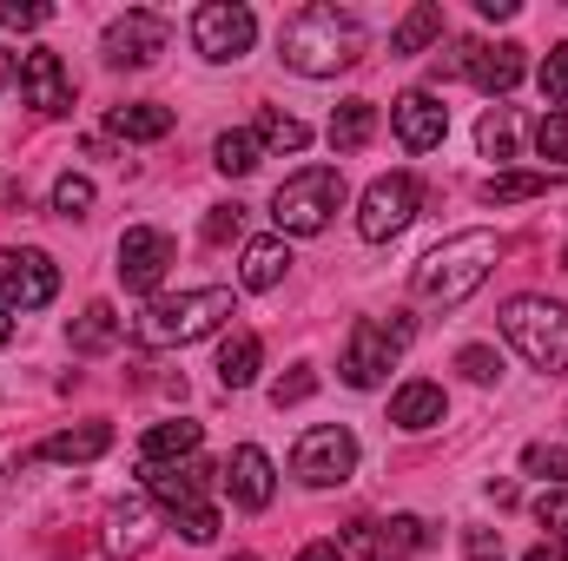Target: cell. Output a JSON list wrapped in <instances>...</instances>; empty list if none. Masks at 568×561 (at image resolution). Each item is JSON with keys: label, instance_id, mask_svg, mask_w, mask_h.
Returning <instances> with one entry per match:
<instances>
[{"label": "cell", "instance_id": "cell-17", "mask_svg": "<svg viewBox=\"0 0 568 561\" xmlns=\"http://www.w3.org/2000/svg\"><path fill=\"white\" fill-rule=\"evenodd\" d=\"M225 482H232V502L239 509H272V496H278V469H272V456L258 449V442H239L232 449V462H225Z\"/></svg>", "mask_w": 568, "mask_h": 561}, {"label": "cell", "instance_id": "cell-47", "mask_svg": "<svg viewBox=\"0 0 568 561\" xmlns=\"http://www.w3.org/2000/svg\"><path fill=\"white\" fill-rule=\"evenodd\" d=\"M7 337H13V310L0 304V344H7Z\"/></svg>", "mask_w": 568, "mask_h": 561}, {"label": "cell", "instance_id": "cell-10", "mask_svg": "<svg viewBox=\"0 0 568 561\" xmlns=\"http://www.w3.org/2000/svg\"><path fill=\"white\" fill-rule=\"evenodd\" d=\"M417 205H424L417 178H410V172H384V178H371V192L357 198V232H364L371 245H384V238H397V232L417 218Z\"/></svg>", "mask_w": 568, "mask_h": 561}, {"label": "cell", "instance_id": "cell-42", "mask_svg": "<svg viewBox=\"0 0 568 561\" xmlns=\"http://www.w3.org/2000/svg\"><path fill=\"white\" fill-rule=\"evenodd\" d=\"M40 20H47L40 0H0V27H20V33H27V27H40Z\"/></svg>", "mask_w": 568, "mask_h": 561}, {"label": "cell", "instance_id": "cell-32", "mask_svg": "<svg viewBox=\"0 0 568 561\" xmlns=\"http://www.w3.org/2000/svg\"><path fill=\"white\" fill-rule=\"evenodd\" d=\"M476 145H483V159H516V113H509V106L483 113V126H476Z\"/></svg>", "mask_w": 568, "mask_h": 561}, {"label": "cell", "instance_id": "cell-46", "mask_svg": "<svg viewBox=\"0 0 568 561\" xmlns=\"http://www.w3.org/2000/svg\"><path fill=\"white\" fill-rule=\"evenodd\" d=\"M523 561H562V542H542V549H529Z\"/></svg>", "mask_w": 568, "mask_h": 561}, {"label": "cell", "instance_id": "cell-16", "mask_svg": "<svg viewBox=\"0 0 568 561\" xmlns=\"http://www.w3.org/2000/svg\"><path fill=\"white\" fill-rule=\"evenodd\" d=\"M20 93H27V106L33 113H73V80H67V67H60V53H47V47H33V53H20Z\"/></svg>", "mask_w": 568, "mask_h": 561}, {"label": "cell", "instance_id": "cell-48", "mask_svg": "<svg viewBox=\"0 0 568 561\" xmlns=\"http://www.w3.org/2000/svg\"><path fill=\"white\" fill-rule=\"evenodd\" d=\"M225 561H265V555H252V549H239V555H225Z\"/></svg>", "mask_w": 568, "mask_h": 561}, {"label": "cell", "instance_id": "cell-35", "mask_svg": "<svg viewBox=\"0 0 568 561\" xmlns=\"http://www.w3.org/2000/svg\"><path fill=\"white\" fill-rule=\"evenodd\" d=\"M53 212H67V218L93 212V178H80V172H60V178H53Z\"/></svg>", "mask_w": 568, "mask_h": 561}, {"label": "cell", "instance_id": "cell-11", "mask_svg": "<svg viewBox=\"0 0 568 561\" xmlns=\"http://www.w3.org/2000/svg\"><path fill=\"white\" fill-rule=\"evenodd\" d=\"M53 290H60V272H53L47 252H33V245H7L0 252V304L7 310H47Z\"/></svg>", "mask_w": 568, "mask_h": 561}, {"label": "cell", "instance_id": "cell-26", "mask_svg": "<svg viewBox=\"0 0 568 561\" xmlns=\"http://www.w3.org/2000/svg\"><path fill=\"white\" fill-rule=\"evenodd\" d=\"M284 272H291V245H284L278 232H272V238H252V245H245L239 284H245V290H272V284L284 278Z\"/></svg>", "mask_w": 568, "mask_h": 561}, {"label": "cell", "instance_id": "cell-49", "mask_svg": "<svg viewBox=\"0 0 568 561\" xmlns=\"http://www.w3.org/2000/svg\"><path fill=\"white\" fill-rule=\"evenodd\" d=\"M562 272H568V252H562Z\"/></svg>", "mask_w": 568, "mask_h": 561}, {"label": "cell", "instance_id": "cell-40", "mask_svg": "<svg viewBox=\"0 0 568 561\" xmlns=\"http://www.w3.org/2000/svg\"><path fill=\"white\" fill-rule=\"evenodd\" d=\"M463 561H509L503 555V529H463Z\"/></svg>", "mask_w": 568, "mask_h": 561}, {"label": "cell", "instance_id": "cell-29", "mask_svg": "<svg viewBox=\"0 0 568 561\" xmlns=\"http://www.w3.org/2000/svg\"><path fill=\"white\" fill-rule=\"evenodd\" d=\"M556 185V172H496L483 178V205H529Z\"/></svg>", "mask_w": 568, "mask_h": 561}, {"label": "cell", "instance_id": "cell-12", "mask_svg": "<svg viewBox=\"0 0 568 561\" xmlns=\"http://www.w3.org/2000/svg\"><path fill=\"white\" fill-rule=\"evenodd\" d=\"M344 561H410L424 549V522L417 516H390V522H351L344 529Z\"/></svg>", "mask_w": 568, "mask_h": 561}, {"label": "cell", "instance_id": "cell-6", "mask_svg": "<svg viewBox=\"0 0 568 561\" xmlns=\"http://www.w3.org/2000/svg\"><path fill=\"white\" fill-rule=\"evenodd\" d=\"M337 205H344V172H337V165H304V172H291L278 192H272L278 238H317Z\"/></svg>", "mask_w": 568, "mask_h": 561}, {"label": "cell", "instance_id": "cell-9", "mask_svg": "<svg viewBox=\"0 0 568 561\" xmlns=\"http://www.w3.org/2000/svg\"><path fill=\"white\" fill-rule=\"evenodd\" d=\"M252 40H258V13H252V7H239V0H205V7L192 13V47H199L212 67L245 60V53H252Z\"/></svg>", "mask_w": 568, "mask_h": 561}, {"label": "cell", "instance_id": "cell-13", "mask_svg": "<svg viewBox=\"0 0 568 561\" xmlns=\"http://www.w3.org/2000/svg\"><path fill=\"white\" fill-rule=\"evenodd\" d=\"M165 40H172V27L159 20V13H120L113 27H106V40H100V53H106V67H152L159 53H165Z\"/></svg>", "mask_w": 568, "mask_h": 561}, {"label": "cell", "instance_id": "cell-14", "mask_svg": "<svg viewBox=\"0 0 568 561\" xmlns=\"http://www.w3.org/2000/svg\"><path fill=\"white\" fill-rule=\"evenodd\" d=\"M172 258H179L172 232H159V225H133V232L120 238V284H126V290H159L165 272H172Z\"/></svg>", "mask_w": 568, "mask_h": 561}, {"label": "cell", "instance_id": "cell-2", "mask_svg": "<svg viewBox=\"0 0 568 561\" xmlns=\"http://www.w3.org/2000/svg\"><path fill=\"white\" fill-rule=\"evenodd\" d=\"M225 317H239L232 284H199V290H179V297H152L133 317V344L140 350H185V344L212 337Z\"/></svg>", "mask_w": 568, "mask_h": 561}, {"label": "cell", "instance_id": "cell-38", "mask_svg": "<svg viewBox=\"0 0 568 561\" xmlns=\"http://www.w3.org/2000/svg\"><path fill=\"white\" fill-rule=\"evenodd\" d=\"M311 390H317V370H311V364H297L291 377H278V384H272V404H278V410H291V404H304Z\"/></svg>", "mask_w": 568, "mask_h": 561}, {"label": "cell", "instance_id": "cell-8", "mask_svg": "<svg viewBox=\"0 0 568 561\" xmlns=\"http://www.w3.org/2000/svg\"><path fill=\"white\" fill-rule=\"evenodd\" d=\"M291 476L304 489H337L357 476V436L344 422H324V429H304L297 449H291Z\"/></svg>", "mask_w": 568, "mask_h": 561}, {"label": "cell", "instance_id": "cell-39", "mask_svg": "<svg viewBox=\"0 0 568 561\" xmlns=\"http://www.w3.org/2000/svg\"><path fill=\"white\" fill-rule=\"evenodd\" d=\"M456 370H463L469 384H496V370H503V357H496L489 344H469V350L456 357Z\"/></svg>", "mask_w": 568, "mask_h": 561}, {"label": "cell", "instance_id": "cell-31", "mask_svg": "<svg viewBox=\"0 0 568 561\" xmlns=\"http://www.w3.org/2000/svg\"><path fill=\"white\" fill-rule=\"evenodd\" d=\"M258 159H265V145L252 140V133H219V140H212V165H219L225 178H245V172H258Z\"/></svg>", "mask_w": 568, "mask_h": 561}, {"label": "cell", "instance_id": "cell-18", "mask_svg": "<svg viewBox=\"0 0 568 561\" xmlns=\"http://www.w3.org/2000/svg\"><path fill=\"white\" fill-rule=\"evenodd\" d=\"M152 536H159V516H152V496H126V502H113V516H106V536H100V549L113 561H133L152 549Z\"/></svg>", "mask_w": 568, "mask_h": 561}, {"label": "cell", "instance_id": "cell-1", "mask_svg": "<svg viewBox=\"0 0 568 561\" xmlns=\"http://www.w3.org/2000/svg\"><path fill=\"white\" fill-rule=\"evenodd\" d=\"M278 60L291 73H304V80H331V73H344V67L364 60V27H357V13L324 7V0L297 7L278 33Z\"/></svg>", "mask_w": 568, "mask_h": 561}, {"label": "cell", "instance_id": "cell-30", "mask_svg": "<svg viewBox=\"0 0 568 561\" xmlns=\"http://www.w3.org/2000/svg\"><path fill=\"white\" fill-rule=\"evenodd\" d=\"M252 140L265 145V152H304V145H311V126L291 120V113H278V106H265L258 126H252Z\"/></svg>", "mask_w": 568, "mask_h": 561}, {"label": "cell", "instance_id": "cell-27", "mask_svg": "<svg viewBox=\"0 0 568 561\" xmlns=\"http://www.w3.org/2000/svg\"><path fill=\"white\" fill-rule=\"evenodd\" d=\"M371 140H377V106L371 100H344L331 113V152H364Z\"/></svg>", "mask_w": 568, "mask_h": 561}, {"label": "cell", "instance_id": "cell-36", "mask_svg": "<svg viewBox=\"0 0 568 561\" xmlns=\"http://www.w3.org/2000/svg\"><path fill=\"white\" fill-rule=\"evenodd\" d=\"M536 152L549 165H568V113H542L536 120Z\"/></svg>", "mask_w": 568, "mask_h": 561}, {"label": "cell", "instance_id": "cell-33", "mask_svg": "<svg viewBox=\"0 0 568 561\" xmlns=\"http://www.w3.org/2000/svg\"><path fill=\"white\" fill-rule=\"evenodd\" d=\"M523 469L542 476V482H556V489H568V449L562 442H529L523 449Z\"/></svg>", "mask_w": 568, "mask_h": 561}, {"label": "cell", "instance_id": "cell-44", "mask_svg": "<svg viewBox=\"0 0 568 561\" xmlns=\"http://www.w3.org/2000/svg\"><path fill=\"white\" fill-rule=\"evenodd\" d=\"M20 86V53H0V93Z\"/></svg>", "mask_w": 568, "mask_h": 561}, {"label": "cell", "instance_id": "cell-22", "mask_svg": "<svg viewBox=\"0 0 568 561\" xmlns=\"http://www.w3.org/2000/svg\"><path fill=\"white\" fill-rule=\"evenodd\" d=\"M443 410H449V404H443V384H429V377H410V384L390 397V422H397V429H410V436L436 429Z\"/></svg>", "mask_w": 568, "mask_h": 561}, {"label": "cell", "instance_id": "cell-23", "mask_svg": "<svg viewBox=\"0 0 568 561\" xmlns=\"http://www.w3.org/2000/svg\"><path fill=\"white\" fill-rule=\"evenodd\" d=\"M126 337V317L113 310V304H87L80 317H73V330H67V344L80 350V357H100V350H113Z\"/></svg>", "mask_w": 568, "mask_h": 561}, {"label": "cell", "instance_id": "cell-28", "mask_svg": "<svg viewBox=\"0 0 568 561\" xmlns=\"http://www.w3.org/2000/svg\"><path fill=\"white\" fill-rule=\"evenodd\" d=\"M443 40V7L436 0H417L404 20H397V33H390V53H424Z\"/></svg>", "mask_w": 568, "mask_h": 561}, {"label": "cell", "instance_id": "cell-15", "mask_svg": "<svg viewBox=\"0 0 568 561\" xmlns=\"http://www.w3.org/2000/svg\"><path fill=\"white\" fill-rule=\"evenodd\" d=\"M390 133H397V145L404 152H436L443 145V133H449V106L436 100V93H404L397 106H390Z\"/></svg>", "mask_w": 568, "mask_h": 561}, {"label": "cell", "instance_id": "cell-34", "mask_svg": "<svg viewBox=\"0 0 568 561\" xmlns=\"http://www.w3.org/2000/svg\"><path fill=\"white\" fill-rule=\"evenodd\" d=\"M536 86H542L549 113H562V100H568V40H562V47H549V60H542V73H536Z\"/></svg>", "mask_w": 568, "mask_h": 561}, {"label": "cell", "instance_id": "cell-25", "mask_svg": "<svg viewBox=\"0 0 568 561\" xmlns=\"http://www.w3.org/2000/svg\"><path fill=\"white\" fill-rule=\"evenodd\" d=\"M258 364H265L258 330H232L225 350H219V384H225V390H245V384H258Z\"/></svg>", "mask_w": 568, "mask_h": 561}, {"label": "cell", "instance_id": "cell-5", "mask_svg": "<svg viewBox=\"0 0 568 561\" xmlns=\"http://www.w3.org/2000/svg\"><path fill=\"white\" fill-rule=\"evenodd\" d=\"M212 476H219V469L199 462V456H192V462H172V469H145V496L185 529V542H212V536H219V509L205 502Z\"/></svg>", "mask_w": 568, "mask_h": 561}, {"label": "cell", "instance_id": "cell-43", "mask_svg": "<svg viewBox=\"0 0 568 561\" xmlns=\"http://www.w3.org/2000/svg\"><path fill=\"white\" fill-rule=\"evenodd\" d=\"M297 561H344L337 542H311V549H297Z\"/></svg>", "mask_w": 568, "mask_h": 561}, {"label": "cell", "instance_id": "cell-4", "mask_svg": "<svg viewBox=\"0 0 568 561\" xmlns=\"http://www.w3.org/2000/svg\"><path fill=\"white\" fill-rule=\"evenodd\" d=\"M503 337L523 350L529 370H542V377H568V304L536 297V290L509 297V304H503Z\"/></svg>", "mask_w": 568, "mask_h": 561}, {"label": "cell", "instance_id": "cell-20", "mask_svg": "<svg viewBox=\"0 0 568 561\" xmlns=\"http://www.w3.org/2000/svg\"><path fill=\"white\" fill-rule=\"evenodd\" d=\"M199 442H205V429H199V422L172 417V422H152V429H145L140 456H145V469H172V462H192V456H199Z\"/></svg>", "mask_w": 568, "mask_h": 561}, {"label": "cell", "instance_id": "cell-41", "mask_svg": "<svg viewBox=\"0 0 568 561\" xmlns=\"http://www.w3.org/2000/svg\"><path fill=\"white\" fill-rule=\"evenodd\" d=\"M536 516H542V529H549L556 542H568V489L542 496V502H536Z\"/></svg>", "mask_w": 568, "mask_h": 561}, {"label": "cell", "instance_id": "cell-19", "mask_svg": "<svg viewBox=\"0 0 568 561\" xmlns=\"http://www.w3.org/2000/svg\"><path fill=\"white\" fill-rule=\"evenodd\" d=\"M523 73H529V60H523V47H516V40H503V47H483V40H476V47H469V67H463V80H476V86H483V93H496V100H503V93H516V86H523Z\"/></svg>", "mask_w": 568, "mask_h": 561}, {"label": "cell", "instance_id": "cell-24", "mask_svg": "<svg viewBox=\"0 0 568 561\" xmlns=\"http://www.w3.org/2000/svg\"><path fill=\"white\" fill-rule=\"evenodd\" d=\"M106 133H113V140H133V145L165 140V133H172V106H152V100L113 106V113H106Z\"/></svg>", "mask_w": 568, "mask_h": 561}, {"label": "cell", "instance_id": "cell-37", "mask_svg": "<svg viewBox=\"0 0 568 561\" xmlns=\"http://www.w3.org/2000/svg\"><path fill=\"white\" fill-rule=\"evenodd\" d=\"M245 232V205H212L205 212V245H232Z\"/></svg>", "mask_w": 568, "mask_h": 561}, {"label": "cell", "instance_id": "cell-45", "mask_svg": "<svg viewBox=\"0 0 568 561\" xmlns=\"http://www.w3.org/2000/svg\"><path fill=\"white\" fill-rule=\"evenodd\" d=\"M20 198H27V192H20V178H7V172H0V205H13V212H20Z\"/></svg>", "mask_w": 568, "mask_h": 561}, {"label": "cell", "instance_id": "cell-3", "mask_svg": "<svg viewBox=\"0 0 568 561\" xmlns=\"http://www.w3.org/2000/svg\"><path fill=\"white\" fill-rule=\"evenodd\" d=\"M496 258H503V238H496V232H456V238H443L436 252L417 258L410 290H417L424 304H463L476 284L496 272Z\"/></svg>", "mask_w": 568, "mask_h": 561}, {"label": "cell", "instance_id": "cell-21", "mask_svg": "<svg viewBox=\"0 0 568 561\" xmlns=\"http://www.w3.org/2000/svg\"><path fill=\"white\" fill-rule=\"evenodd\" d=\"M106 449H113V429H106V422H73V429L47 436L27 462H100Z\"/></svg>", "mask_w": 568, "mask_h": 561}, {"label": "cell", "instance_id": "cell-7", "mask_svg": "<svg viewBox=\"0 0 568 561\" xmlns=\"http://www.w3.org/2000/svg\"><path fill=\"white\" fill-rule=\"evenodd\" d=\"M410 310H390V324H377V317H357L351 324V337H344V357H337V377L351 384V390H377L384 377H390V364H397V350L410 344Z\"/></svg>", "mask_w": 568, "mask_h": 561}]
</instances>
